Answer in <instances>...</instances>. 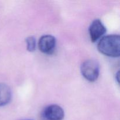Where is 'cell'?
<instances>
[{"label": "cell", "mask_w": 120, "mask_h": 120, "mask_svg": "<svg viewBox=\"0 0 120 120\" xmlns=\"http://www.w3.org/2000/svg\"><path fill=\"white\" fill-rule=\"evenodd\" d=\"M27 50L30 52H32L36 49V39L35 37L31 36L26 39Z\"/></svg>", "instance_id": "cell-7"}, {"label": "cell", "mask_w": 120, "mask_h": 120, "mask_svg": "<svg viewBox=\"0 0 120 120\" xmlns=\"http://www.w3.org/2000/svg\"><path fill=\"white\" fill-rule=\"evenodd\" d=\"M81 73L83 77L90 82L97 80L100 74L99 64L93 60H86L81 66Z\"/></svg>", "instance_id": "cell-2"}, {"label": "cell", "mask_w": 120, "mask_h": 120, "mask_svg": "<svg viewBox=\"0 0 120 120\" xmlns=\"http://www.w3.org/2000/svg\"></svg>", "instance_id": "cell-8"}, {"label": "cell", "mask_w": 120, "mask_h": 120, "mask_svg": "<svg viewBox=\"0 0 120 120\" xmlns=\"http://www.w3.org/2000/svg\"><path fill=\"white\" fill-rule=\"evenodd\" d=\"M11 98L12 91L10 87L4 83H0V107L8 104Z\"/></svg>", "instance_id": "cell-6"}, {"label": "cell", "mask_w": 120, "mask_h": 120, "mask_svg": "<svg viewBox=\"0 0 120 120\" xmlns=\"http://www.w3.org/2000/svg\"><path fill=\"white\" fill-rule=\"evenodd\" d=\"M98 51L111 57H118L120 53V37L118 35H109L100 39L97 45Z\"/></svg>", "instance_id": "cell-1"}, {"label": "cell", "mask_w": 120, "mask_h": 120, "mask_svg": "<svg viewBox=\"0 0 120 120\" xmlns=\"http://www.w3.org/2000/svg\"><path fill=\"white\" fill-rule=\"evenodd\" d=\"M64 117V110L56 104L46 107L42 112V120H63Z\"/></svg>", "instance_id": "cell-3"}, {"label": "cell", "mask_w": 120, "mask_h": 120, "mask_svg": "<svg viewBox=\"0 0 120 120\" xmlns=\"http://www.w3.org/2000/svg\"><path fill=\"white\" fill-rule=\"evenodd\" d=\"M106 31V28L100 20H94L89 29V35L91 42H95L98 41L105 34Z\"/></svg>", "instance_id": "cell-5"}, {"label": "cell", "mask_w": 120, "mask_h": 120, "mask_svg": "<svg viewBox=\"0 0 120 120\" xmlns=\"http://www.w3.org/2000/svg\"><path fill=\"white\" fill-rule=\"evenodd\" d=\"M56 39L52 35H43L39 40V49L42 53L46 55L53 53L56 49Z\"/></svg>", "instance_id": "cell-4"}]
</instances>
